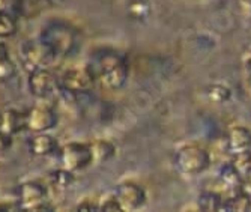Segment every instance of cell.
Returning <instances> with one entry per match:
<instances>
[{
	"label": "cell",
	"instance_id": "cell-1",
	"mask_svg": "<svg viewBox=\"0 0 251 212\" xmlns=\"http://www.w3.org/2000/svg\"><path fill=\"white\" fill-rule=\"evenodd\" d=\"M89 65L94 71L97 81L110 90L122 89L129 76V66L125 56L113 49H101L95 52Z\"/></svg>",
	"mask_w": 251,
	"mask_h": 212
},
{
	"label": "cell",
	"instance_id": "cell-2",
	"mask_svg": "<svg viewBox=\"0 0 251 212\" xmlns=\"http://www.w3.org/2000/svg\"><path fill=\"white\" fill-rule=\"evenodd\" d=\"M51 50L56 59L70 57L78 49L77 32L63 21H51L44 27L39 36Z\"/></svg>",
	"mask_w": 251,
	"mask_h": 212
},
{
	"label": "cell",
	"instance_id": "cell-3",
	"mask_svg": "<svg viewBox=\"0 0 251 212\" xmlns=\"http://www.w3.org/2000/svg\"><path fill=\"white\" fill-rule=\"evenodd\" d=\"M175 164L180 173L197 176L206 172L211 166V155L206 149L199 145H185L176 152Z\"/></svg>",
	"mask_w": 251,
	"mask_h": 212
},
{
	"label": "cell",
	"instance_id": "cell-4",
	"mask_svg": "<svg viewBox=\"0 0 251 212\" xmlns=\"http://www.w3.org/2000/svg\"><path fill=\"white\" fill-rule=\"evenodd\" d=\"M18 208L23 211H45L49 209V191L42 184L27 181L17 188Z\"/></svg>",
	"mask_w": 251,
	"mask_h": 212
},
{
	"label": "cell",
	"instance_id": "cell-5",
	"mask_svg": "<svg viewBox=\"0 0 251 212\" xmlns=\"http://www.w3.org/2000/svg\"><path fill=\"white\" fill-rule=\"evenodd\" d=\"M59 158L62 167L71 170L74 173L87 169L90 164H94L92 151L89 143H80V141H71L60 148Z\"/></svg>",
	"mask_w": 251,
	"mask_h": 212
},
{
	"label": "cell",
	"instance_id": "cell-6",
	"mask_svg": "<svg viewBox=\"0 0 251 212\" xmlns=\"http://www.w3.org/2000/svg\"><path fill=\"white\" fill-rule=\"evenodd\" d=\"M95 81H97V77L94 74L92 68H90V65H78V66L66 69L59 80L62 89L71 93L89 92L94 87Z\"/></svg>",
	"mask_w": 251,
	"mask_h": 212
},
{
	"label": "cell",
	"instance_id": "cell-7",
	"mask_svg": "<svg viewBox=\"0 0 251 212\" xmlns=\"http://www.w3.org/2000/svg\"><path fill=\"white\" fill-rule=\"evenodd\" d=\"M21 59L29 69V73L38 68H47L56 57L41 38L27 39L21 45Z\"/></svg>",
	"mask_w": 251,
	"mask_h": 212
},
{
	"label": "cell",
	"instance_id": "cell-8",
	"mask_svg": "<svg viewBox=\"0 0 251 212\" xmlns=\"http://www.w3.org/2000/svg\"><path fill=\"white\" fill-rule=\"evenodd\" d=\"M27 86L33 97L39 100L50 98L56 92L57 80L47 68H38L29 73Z\"/></svg>",
	"mask_w": 251,
	"mask_h": 212
},
{
	"label": "cell",
	"instance_id": "cell-9",
	"mask_svg": "<svg viewBox=\"0 0 251 212\" xmlns=\"http://www.w3.org/2000/svg\"><path fill=\"white\" fill-rule=\"evenodd\" d=\"M56 111L47 106H35L26 111V128L32 132H47L57 125Z\"/></svg>",
	"mask_w": 251,
	"mask_h": 212
},
{
	"label": "cell",
	"instance_id": "cell-10",
	"mask_svg": "<svg viewBox=\"0 0 251 212\" xmlns=\"http://www.w3.org/2000/svg\"><path fill=\"white\" fill-rule=\"evenodd\" d=\"M115 196L122 205L124 211H137L140 209L146 202L145 188L132 181H126L118 185Z\"/></svg>",
	"mask_w": 251,
	"mask_h": 212
},
{
	"label": "cell",
	"instance_id": "cell-11",
	"mask_svg": "<svg viewBox=\"0 0 251 212\" xmlns=\"http://www.w3.org/2000/svg\"><path fill=\"white\" fill-rule=\"evenodd\" d=\"M29 151L35 157H49L57 151V141L49 132H33L29 138Z\"/></svg>",
	"mask_w": 251,
	"mask_h": 212
},
{
	"label": "cell",
	"instance_id": "cell-12",
	"mask_svg": "<svg viewBox=\"0 0 251 212\" xmlns=\"http://www.w3.org/2000/svg\"><path fill=\"white\" fill-rule=\"evenodd\" d=\"M227 146L233 155L251 151V131L245 127H233L227 137Z\"/></svg>",
	"mask_w": 251,
	"mask_h": 212
},
{
	"label": "cell",
	"instance_id": "cell-13",
	"mask_svg": "<svg viewBox=\"0 0 251 212\" xmlns=\"http://www.w3.org/2000/svg\"><path fill=\"white\" fill-rule=\"evenodd\" d=\"M26 128V111H18V110H6L2 111V122H0V132L8 134L14 137L20 131Z\"/></svg>",
	"mask_w": 251,
	"mask_h": 212
},
{
	"label": "cell",
	"instance_id": "cell-14",
	"mask_svg": "<svg viewBox=\"0 0 251 212\" xmlns=\"http://www.w3.org/2000/svg\"><path fill=\"white\" fill-rule=\"evenodd\" d=\"M90 151H92V159L94 164H102L108 159H111L116 154V148L110 140H95L92 143H89Z\"/></svg>",
	"mask_w": 251,
	"mask_h": 212
},
{
	"label": "cell",
	"instance_id": "cell-15",
	"mask_svg": "<svg viewBox=\"0 0 251 212\" xmlns=\"http://www.w3.org/2000/svg\"><path fill=\"white\" fill-rule=\"evenodd\" d=\"M74 181H75V173L65 167L54 169L49 173V182L56 190H66V188H70L74 184Z\"/></svg>",
	"mask_w": 251,
	"mask_h": 212
},
{
	"label": "cell",
	"instance_id": "cell-16",
	"mask_svg": "<svg viewBox=\"0 0 251 212\" xmlns=\"http://www.w3.org/2000/svg\"><path fill=\"white\" fill-rule=\"evenodd\" d=\"M250 211L251 209V196L239 190L236 193H232L227 199H224L223 211Z\"/></svg>",
	"mask_w": 251,
	"mask_h": 212
},
{
	"label": "cell",
	"instance_id": "cell-17",
	"mask_svg": "<svg viewBox=\"0 0 251 212\" xmlns=\"http://www.w3.org/2000/svg\"><path fill=\"white\" fill-rule=\"evenodd\" d=\"M128 15L134 21H145L151 15V5L148 0H131L128 3Z\"/></svg>",
	"mask_w": 251,
	"mask_h": 212
},
{
	"label": "cell",
	"instance_id": "cell-18",
	"mask_svg": "<svg viewBox=\"0 0 251 212\" xmlns=\"http://www.w3.org/2000/svg\"><path fill=\"white\" fill-rule=\"evenodd\" d=\"M224 199L215 191H203L199 197V208L203 211H223Z\"/></svg>",
	"mask_w": 251,
	"mask_h": 212
},
{
	"label": "cell",
	"instance_id": "cell-19",
	"mask_svg": "<svg viewBox=\"0 0 251 212\" xmlns=\"http://www.w3.org/2000/svg\"><path fill=\"white\" fill-rule=\"evenodd\" d=\"M17 29V20L9 12H0V38H9L15 35Z\"/></svg>",
	"mask_w": 251,
	"mask_h": 212
},
{
	"label": "cell",
	"instance_id": "cell-20",
	"mask_svg": "<svg viewBox=\"0 0 251 212\" xmlns=\"http://www.w3.org/2000/svg\"><path fill=\"white\" fill-rule=\"evenodd\" d=\"M208 97L212 103H218V104L227 103L230 98V89L223 84H212L208 89Z\"/></svg>",
	"mask_w": 251,
	"mask_h": 212
},
{
	"label": "cell",
	"instance_id": "cell-21",
	"mask_svg": "<svg viewBox=\"0 0 251 212\" xmlns=\"http://www.w3.org/2000/svg\"><path fill=\"white\" fill-rule=\"evenodd\" d=\"M17 76V66L8 57L0 62V81H9Z\"/></svg>",
	"mask_w": 251,
	"mask_h": 212
},
{
	"label": "cell",
	"instance_id": "cell-22",
	"mask_svg": "<svg viewBox=\"0 0 251 212\" xmlns=\"http://www.w3.org/2000/svg\"><path fill=\"white\" fill-rule=\"evenodd\" d=\"M100 211H124L116 196H111L100 202Z\"/></svg>",
	"mask_w": 251,
	"mask_h": 212
},
{
	"label": "cell",
	"instance_id": "cell-23",
	"mask_svg": "<svg viewBox=\"0 0 251 212\" xmlns=\"http://www.w3.org/2000/svg\"><path fill=\"white\" fill-rule=\"evenodd\" d=\"M77 211H100V203H95L94 200L86 199L81 203H78Z\"/></svg>",
	"mask_w": 251,
	"mask_h": 212
},
{
	"label": "cell",
	"instance_id": "cell-24",
	"mask_svg": "<svg viewBox=\"0 0 251 212\" xmlns=\"http://www.w3.org/2000/svg\"><path fill=\"white\" fill-rule=\"evenodd\" d=\"M9 57V50L5 42L0 41V62H2L3 59H8Z\"/></svg>",
	"mask_w": 251,
	"mask_h": 212
},
{
	"label": "cell",
	"instance_id": "cell-25",
	"mask_svg": "<svg viewBox=\"0 0 251 212\" xmlns=\"http://www.w3.org/2000/svg\"><path fill=\"white\" fill-rule=\"evenodd\" d=\"M11 2H12V0H0V12H9Z\"/></svg>",
	"mask_w": 251,
	"mask_h": 212
},
{
	"label": "cell",
	"instance_id": "cell-26",
	"mask_svg": "<svg viewBox=\"0 0 251 212\" xmlns=\"http://www.w3.org/2000/svg\"><path fill=\"white\" fill-rule=\"evenodd\" d=\"M0 122H2V113H0Z\"/></svg>",
	"mask_w": 251,
	"mask_h": 212
},
{
	"label": "cell",
	"instance_id": "cell-27",
	"mask_svg": "<svg viewBox=\"0 0 251 212\" xmlns=\"http://www.w3.org/2000/svg\"><path fill=\"white\" fill-rule=\"evenodd\" d=\"M250 2H251V0H250Z\"/></svg>",
	"mask_w": 251,
	"mask_h": 212
}]
</instances>
